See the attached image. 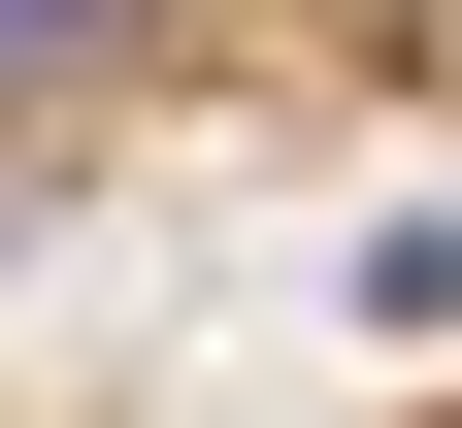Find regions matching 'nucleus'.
<instances>
[{
    "instance_id": "obj_1",
    "label": "nucleus",
    "mask_w": 462,
    "mask_h": 428,
    "mask_svg": "<svg viewBox=\"0 0 462 428\" xmlns=\"http://www.w3.org/2000/svg\"><path fill=\"white\" fill-rule=\"evenodd\" d=\"M99 33H133V0H0V99H33V67H99Z\"/></svg>"
}]
</instances>
